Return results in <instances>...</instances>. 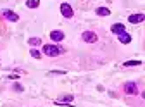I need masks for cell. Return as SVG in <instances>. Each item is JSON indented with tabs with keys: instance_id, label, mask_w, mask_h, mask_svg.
<instances>
[{
	"instance_id": "cell-1",
	"label": "cell",
	"mask_w": 145,
	"mask_h": 107,
	"mask_svg": "<svg viewBox=\"0 0 145 107\" xmlns=\"http://www.w3.org/2000/svg\"><path fill=\"white\" fill-rule=\"evenodd\" d=\"M43 54L48 55V57H57L59 54H62V50L59 47H56V45H45L43 47Z\"/></svg>"
},
{
	"instance_id": "cell-2",
	"label": "cell",
	"mask_w": 145,
	"mask_h": 107,
	"mask_svg": "<svg viewBox=\"0 0 145 107\" xmlns=\"http://www.w3.org/2000/svg\"><path fill=\"white\" fill-rule=\"evenodd\" d=\"M124 93L126 95H137L138 93V86H137V83H133V81H128V83H124Z\"/></svg>"
},
{
	"instance_id": "cell-3",
	"label": "cell",
	"mask_w": 145,
	"mask_h": 107,
	"mask_svg": "<svg viewBox=\"0 0 145 107\" xmlns=\"http://www.w3.org/2000/svg\"><path fill=\"white\" fill-rule=\"evenodd\" d=\"M81 40H85L86 43H95V42H97V35H95L93 31H85V33L81 35Z\"/></svg>"
},
{
	"instance_id": "cell-4",
	"label": "cell",
	"mask_w": 145,
	"mask_h": 107,
	"mask_svg": "<svg viewBox=\"0 0 145 107\" xmlns=\"http://www.w3.org/2000/svg\"><path fill=\"white\" fill-rule=\"evenodd\" d=\"M61 12H62L64 17H72V14H74V12H72V7L69 4H62L61 5Z\"/></svg>"
},
{
	"instance_id": "cell-5",
	"label": "cell",
	"mask_w": 145,
	"mask_h": 107,
	"mask_svg": "<svg viewBox=\"0 0 145 107\" xmlns=\"http://www.w3.org/2000/svg\"><path fill=\"white\" fill-rule=\"evenodd\" d=\"M128 21H130L131 24H137V23H142V21H145V14H131V16L128 17Z\"/></svg>"
},
{
	"instance_id": "cell-6",
	"label": "cell",
	"mask_w": 145,
	"mask_h": 107,
	"mask_svg": "<svg viewBox=\"0 0 145 107\" xmlns=\"http://www.w3.org/2000/svg\"><path fill=\"white\" fill-rule=\"evenodd\" d=\"M2 12H4V17H5V19H9V21H12V23H16L17 19H19V16H17L16 12H12V10H7V9H5V10H2Z\"/></svg>"
},
{
	"instance_id": "cell-7",
	"label": "cell",
	"mask_w": 145,
	"mask_h": 107,
	"mask_svg": "<svg viewBox=\"0 0 145 107\" xmlns=\"http://www.w3.org/2000/svg\"><path fill=\"white\" fill-rule=\"evenodd\" d=\"M50 40H54V42H62L64 40V33L62 31H52L50 33Z\"/></svg>"
},
{
	"instance_id": "cell-8",
	"label": "cell",
	"mask_w": 145,
	"mask_h": 107,
	"mask_svg": "<svg viewBox=\"0 0 145 107\" xmlns=\"http://www.w3.org/2000/svg\"><path fill=\"white\" fill-rule=\"evenodd\" d=\"M111 31H112V33H116V35H121V33H124V24L116 23V24H112V26H111Z\"/></svg>"
},
{
	"instance_id": "cell-9",
	"label": "cell",
	"mask_w": 145,
	"mask_h": 107,
	"mask_svg": "<svg viewBox=\"0 0 145 107\" xmlns=\"http://www.w3.org/2000/svg\"><path fill=\"white\" fill-rule=\"evenodd\" d=\"M119 42H121L123 45H128V43L131 42V37H130L128 33H121V35H119Z\"/></svg>"
},
{
	"instance_id": "cell-10",
	"label": "cell",
	"mask_w": 145,
	"mask_h": 107,
	"mask_svg": "<svg viewBox=\"0 0 145 107\" xmlns=\"http://www.w3.org/2000/svg\"><path fill=\"white\" fill-rule=\"evenodd\" d=\"M72 95H64V97H61V99H57V104H69V102H72Z\"/></svg>"
},
{
	"instance_id": "cell-11",
	"label": "cell",
	"mask_w": 145,
	"mask_h": 107,
	"mask_svg": "<svg viewBox=\"0 0 145 107\" xmlns=\"http://www.w3.org/2000/svg\"><path fill=\"white\" fill-rule=\"evenodd\" d=\"M26 5L29 9H36V7L40 5V0H26Z\"/></svg>"
},
{
	"instance_id": "cell-12",
	"label": "cell",
	"mask_w": 145,
	"mask_h": 107,
	"mask_svg": "<svg viewBox=\"0 0 145 107\" xmlns=\"http://www.w3.org/2000/svg\"><path fill=\"white\" fill-rule=\"evenodd\" d=\"M97 14L104 17V16H109V14H111V10H109L107 7H99V9H97Z\"/></svg>"
},
{
	"instance_id": "cell-13",
	"label": "cell",
	"mask_w": 145,
	"mask_h": 107,
	"mask_svg": "<svg viewBox=\"0 0 145 107\" xmlns=\"http://www.w3.org/2000/svg\"><path fill=\"white\" fill-rule=\"evenodd\" d=\"M140 64H142L140 61H126L123 66H124V67H131V66H140Z\"/></svg>"
},
{
	"instance_id": "cell-14",
	"label": "cell",
	"mask_w": 145,
	"mask_h": 107,
	"mask_svg": "<svg viewBox=\"0 0 145 107\" xmlns=\"http://www.w3.org/2000/svg\"><path fill=\"white\" fill-rule=\"evenodd\" d=\"M40 43H42V40H40V38H36V37L29 38V45H33V47H36V45H40Z\"/></svg>"
},
{
	"instance_id": "cell-15",
	"label": "cell",
	"mask_w": 145,
	"mask_h": 107,
	"mask_svg": "<svg viewBox=\"0 0 145 107\" xmlns=\"http://www.w3.org/2000/svg\"><path fill=\"white\" fill-rule=\"evenodd\" d=\"M29 54H31V57H35V59H40V57H42V54H40L38 50H36V48H33Z\"/></svg>"
},
{
	"instance_id": "cell-16",
	"label": "cell",
	"mask_w": 145,
	"mask_h": 107,
	"mask_svg": "<svg viewBox=\"0 0 145 107\" xmlns=\"http://www.w3.org/2000/svg\"><path fill=\"white\" fill-rule=\"evenodd\" d=\"M143 99H145V92H143Z\"/></svg>"
}]
</instances>
